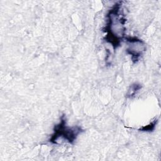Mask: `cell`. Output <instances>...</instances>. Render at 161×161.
<instances>
[{"label":"cell","instance_id":"1","mask_svg":"<svg viewBox=\"0 0 161 161\" xmlns=\"http://www.w3.org/2000/svg\"><path fill=\"white\" fill-rule=\"evenodd\" d=\"M119 6H116L112 9L109 15V23L107 26L108 29V39L113 45L116 47L119 43L120 40L123 36L124 22L121 15L119 14Z\"/></svg>","mask_w":161,"mask_h":161},{"label":"cell","instance_id":"2","mask_svg":"<svg viewBox=\"0 0 161 161\" xmlns=\"http://www.w3.org/2000/svg\"><path fill=\"white\" fill-rule=\"evenodd\" d=\"M56 132L52 136L51 141H56L60 136H64L69 142H72L75 140L78 133L80 132V129L78 128H69L65 127L64 120H63L58 126L56 127Z\"/></svg>","mask_w":161,"mask_h":161},{"label":"cell","instance_id":"3","mask_svg":"<svg viewBox=\"0 0 161 161\" xmlns=\"http://www.w3.org/2000/svg\"><path fill=\"white\" fill-rule=\"evenodd\" d=\"M128 42V48L127 52L129 54L131 55L133 57L138 58L142 52L145 50V47L142 41L135 38H129L127 40Z\"/></svg>","mask_w":161,"mask_h":161}]
</instances>
